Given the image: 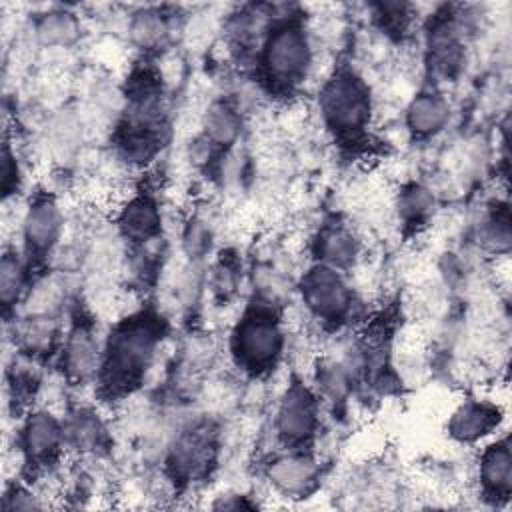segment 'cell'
I'll return each mask as SVG.
<instances>
[{"label":"cell","mask_w":512,"mask_h":512,"mask_svg":"<svg viewBox=\"0 0 512 512\" xmlns=\"http://www.w3.org/2000/svg\"><path fill=\"white\" fill-rule=\"evenodd\" d=\"M164 328V320L152 310H140L114 326L98 366L106 398H124L140 386Z\"/></svg>","instance_id":"cell-1"},{"label":"cell","mask_w":512,"mask_h":512,"mask_svg":"<svg viewBox=\"0 0 512 512\" xmlns=\"http://www.w3.org/2000/svg\"><path fill=\"white\" fill-rule=\"evenodd\" d=\"M312 64L310 38L300 14H286L268 28L260 48V74L274 92H292L306 80Z\"/></svg>","instance_id":"cell-2"},{"label":"cell","mask_w":512,"mask_h":512,"mask_svg":"<svg viewBox=\"0 0 512 512\" xmlns=\"http://www.w3.org/2000/svg\"><path fill=\"white\" fill-rule=\"evenodd\" d=\"M320 114L326 128L344 146L368 138L372 100L366 82L352 68H338L320 90Z\"/></svg>","instance_id":"cell-3"},{"label":"cell","mask_w":512,"mask_h":512,"mask_svg":"<svg viewBox=\"0 0 512 512\" xmlns=\"http://www.w3.org/2000/svg\"><path fill=\"white\" fill-rule=\"evenodd\" d=\"M284 346V334L276 314L264 306L244 312L232 332V354L238 366L252 376L274 370Z\"/></svg>","instance_id":"cell-4"},{"label":"cell","mask_w":512,"mask_h":512,"mask_svg":"<svg viewBox=\"0 0 512 512\" xmlns=\"http://www.w3.org/2000/svg\"><path fill=\"white\" fill-rule=\"evenodd\" d=\"M302 300L306 308L326 324L342 322L352 306V292L328 264H316L302 278Z\"/></svg>","instance_id":"cell-5"},{"label":"cell","mask_w":512,"mask_h":512,"mask_svg":"<svg viewBox=\"0 0 512 512\" xmlns=\"http://www.w3.org/2000/svg\"><path fill=\"white\" fill-rule=\"evenodd\" d=\"M276 428L280 438L292 450H304L318 430V400L316 396L298 380H294L278 406Z\"/></svg>","instance_id":"cell-6"},{"label":"cell","mask_w":512,"mask_h":512,"mask_svg":"<svg viewBox=\"0 0 512 512\" xmlns=\"http://www.w3.org/2000/svg\"><path fill=\"white\" fill-rule=\"evenodd\" d=\"M64 428L50 412H32L20 430V450L24 462L34 470L54 464L64 442Z\"/></svg>","instance_id":"cell-7"},{"label":"cell","mask_w":512,"mask_h":512,"mask_svg":"<svg viewBox=\"0 0 512 512\" xmlns=\"http://www.w3.org/2000/svg\"><path fill=\"white\" fill-rule=\"evenodd\" d=\"M216 440L214 432L208 426H196L184 432L176 446L172 448L170 464L174 468V476L184 480H196L208 474V468L214 462Z\"/></svg>","instance_id":"cell-8"},{"label":"cell","mask_w":512,"mask_h":512,"mask_svg":"<svg viewBox=\"0 0 512 512\" xmlns=\"http://www.w3.org/2000/svg\"><path fill=\"white\" fill-rule=\"evenodd\" d=\"M62 228V218L56 202L42 194L36 196L24 216V244L28 260H38L56 244Z\"/></svg>","instance_id":"cell-9"},{"label":"cell","mask_w":512,"mask_h":512,"mask_svg":"<svg viewBox=\"0 0 512 512\" xmlns=\"http://www.w3.org/2000/svg\"><path fill=\"white\" fill-rule=\"evenodd\" d=\"M162 216L156 200L150 194H138L120 210L118 226L126 240L148 242L160 234Z\"/></svg>","instance_id":"cell-10"},{"label":"cell","mask_w":512,"mask_h":512,"mask_svg":"<svg viewBox=\"0 0 512 512\" xmlns=\"http://www.w3.org/2000/svg\"><path fill=\"white\" fill-rule=\"evenodd\" d=\"M498 422V410L484 402H466L462 404L448 424V430L454 438L462 442L476 440L488 434Z\"/></svg>","instance_id":"cell-11"},{"label":"cell","mask_w":512,"mask_h":512,"mask_svg":"<svg viewBox=\"0 0 512 512\" xmlns=\"http://www.w3.org/2000/svg\"><path fill=\"white\" fill-rule=\"evenodd\" d=\"M446 118H448L446 102L432 92L418 94L406 110L408 128L414 132V136H420V138H428L438 130H442Z\"/></svg>","instance_id":"cell-12"},{"label":"cell","mask_w":512,"mask_h":512,"mask_svg":"<svg viewBox=\"0 0 512 512\" xmlns=\"http://www.w3.org/2000/svg\"><path fill=\"white\" fill-rule=\"evenodd\" d=\"M510 450L508 442H496L480 458V480L490 496L510 494Z\"/></svg>","instance_id":"cell-13"},{"label":"cell","mask_w":512,"mask_h":512,"mask_svg":"<svg viewBox=\"0 0 512 512\" xmlns=\"http://www.w3.org/2000/svg\"><path fill=\"white\" fill-rule=\"evenodd\" d=\"M64 358L66 370L76 378L88 376L98 366L96 342L92 338V332L84 324H78L70 330L64 346Z\"/></svg>","instance_id":"cell-14"},{"label":"cell","mask_w":512,"mask_h":512,"mask_svg":"<svg viewBox=\"0 0 512 512\" xmlns=\"http://www.w3.org/2000/svg\"><path fill=\"white\" fill-rule=\"evenodd\" d=\"M358 242L342 224H328L318 236V254L328 266H346L356 258Z\"/></svg>","instance_id":"cell-15"},{"label":"cell","mask_w":512,"mask_h":512,"mask_svg":"<svg viewBox=\"0 0 512 512\" xmlns=\"http://www.w3.org/2000/svg\"><path fill=\"white\" fill-rule=\"evenodd\" d=\"M270 478L284 492H304L314 480V466L304 454L282 458L270 468Z\"/></svg>","instance_id":"cell-16"},{"label":"cell","mask_w":512,"mask_h":512,"mask_svg":"<svg viewBox=\"0 0 512 512\" xmlns=\"http://www.w3.org/2000/svg\"><path fill=\"white\" fill-rule=\"evenodd\" d=\"M26 282V268L22 266L20 258L16 252H6L2 256V266H0V298L4 304V310H10Z\"/></svg>","instance_id":"cell-17"},{"label":"cell","mask_w":512,"mask_h":512,"mask_svg":"<svg viewBox=\"0 0 512 512\" xmlns=\"http://www.w3.org/2000/svg\"><path fill=\"white\" fill-rule=\"evenodd\" d=\"M432 200L430 196L426 194V190L422 188H416L412 186L410 190H406L400 198V212H402V218L406 222H416V220H422L430 208Z\"/></svg>","instance_id":"cell-18"},{"label":"cell","mask_w":512,"mask_h":512,"mask_svg":"<svg viewBox=\"0 0 512 512\" xmlns=\"http://www.w3.org/2000/svg\"><path fill=\"white\" fill-rule=\"evenodd\" d=\"M38 32L46 42H66L74 32V22L70 14H48Z\"/></svg>","instance_id":"cell-19"}]
</instances>
